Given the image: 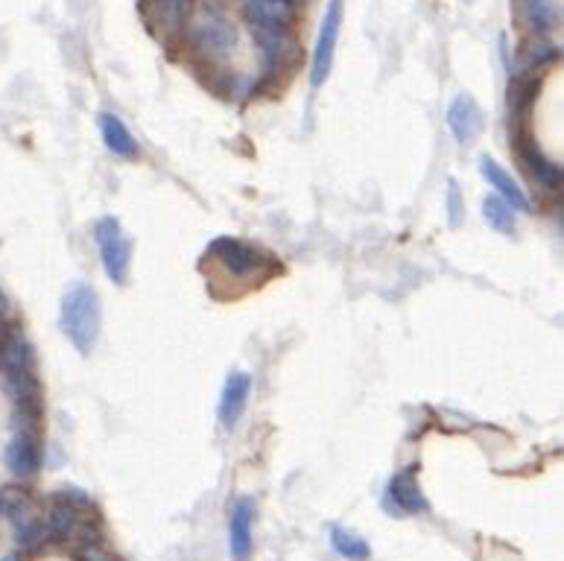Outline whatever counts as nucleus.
I'll return each mask as SVG.
<instances>
[{
	"label": "nucleus",
	"instance_id": "nucleus-1",
	"mask_svg": "<svg viewBox=\"0 0 564 561\" xmlns=\"http://www.w3.org/2000/svg\"><path fill=\"white\" fill-rule=\"evenodd\" d=\"M296 18L293 0H249L246 21L261 44L266 68H281L293 56L290 24Z\"/></svg>",
	"mask_w": 564,
	"mask_h": 561
},
{
	"label": "nucleus",
	"instance_id": "nucleus-2",
	"mask_svg": "<svg viewBox=\"0 0 564 561\" xmlns=\"http://www.w3.org/2000/svg\"><path fill=\"white\" fill-rule=\"evenodd\" d=\"M100 322H103V310H100V299L94 287L74 284L62 299V331L74 342L79 354L94 351L100 339Z\"/></svg>",
	"mask_w": 564,
	"mask_h": 561
},
{
	"label": "nucleus",
	"instance_id": "nucleus-3",
	"mask_svg": "<svg viewBox=\"0 0 564 561\" xmlns=\"http://www.w3.org/2000/svg\"><path fill=\"white\" fill-rule=\"evenodd\" d=\"M190 38H193V44H196L205 56H211V59H226L228 53L234 50V44H237V30H234V24L228 21L223 9H217V6H202V9L193 15V21H190Z\"/></svg>",
	"mask_w": 564,
	"mask_h": 561
},
{
	"label": "nucleus",
	"instance_id": "nucleus-4",
	"mask_svg": "<svg viewBox=\"0 0 564 561\" xmlns=\"http://www.w3.org/2000/svg\"><path fill=\"white\" fill-rule=\"evenodd\" d=\"M94 240L100 246V261L106 275L114 284H126L129 278V263H132V243L126 240L123 228L114 217H103L94 225Z\"/></svg>",
	"mask_w": 564,
	"mask_h": 561
},
{
	"label": "nucleus",
	"instance_id": "nucleus-5",
	"mask_svg": "<svg viewBox=\"0 0 564 561\" xmlns=\"http://www.w3.org/2000/svg\"><path fill=\"white\" fill-rule=\"evenodd\" d=\"M339 30H342V0H331L325 15H322V27H319V38H316V50H313V68H310V82L319 88L328 76H331V65H334V53H337Z\"/></svg>",
	"mask_w": 564,
	"mask_h": 561
},
{
	"label": "nucleus",
	"instance_id": "nucleus-6",
	"mask_svg": "<svg viewBox=\"0 0 564 561\" xmlns=\"http://www.w3.org/2000/svg\"><path fill=\"white\" fill-rule=\"evenodd\" d=\"M208 255L214 261L223 263V269H226L228 275H234V278H252L261 269H266V258L258 249H252V246H246L240 240H231V237L214 240L208 246Z\"/></svg>",
	"mask_w": 564,
	"mask_h": 561
},
{
	"label": "nucleus",
	"instance_id": "nucleus-7",
	"mask_svg": "<svg viewBox=\"0 0 564 561\" xmlns=\"http://www.w3.org/2000/svg\"><path fill=\"white\" fill-rule=\"evenodd\" d=\"M6 465L15 477L27 480L41 468V436L38 427H15V436L6 448Z\"/></svg>",
	"mask_w": 564,
	"mask_h": 561
},
{
	"label": "nucleus",
	"instance_id": "nucleus-8",
	"mask_svg": "<svg viewBox=\"0 0 564 561\" xmlns=\"http://www.w3.org/2000/svg\"><path fill=\"white\" fill-rule=\"evenodd\" d=\"M252 524H255V500L237 497L228 512V550L234 561H249L252 556Z\"/></svg>",
	"mask_w": 564,
	"mask_h": 561
},
{
	"label": "nucleus",
	"instance_id": "nucleus-9",
	"mask_svg": "<svg viewBox=\"0 0 564 561\" xmlns=\"http://www.w3.org/2000/svg\"><path fill=\"white\" fill-rule=\"evenodd\" d=\"M386 506L389 509H398L404 515H418V512H427V500L418 488V480H415V468H407L401 474H395L389 480V488H386Z\"/></svg>",
	"mask_w": 564,
	"mask_h": 561
},
{
	"label": "nucleus",
	"instance_id": "nucleus-10",
	"mask_svg": "<svg viewBox=\"0 0 564 561\" xmlns=\"http://www.w3.org/2000/svg\"><path fill=\"white\" fill-rule=\"evenodd\" d=\"M480 173H483V179L489 182V187H494L497 190V196L512 208V211H521V214H527L529 211V199L527 193L518 187V182L494 161V158H489V155H483L480 158Z\"/></svg>",
	"mask_w": 564,
	"mask_h": 561
},
{
	"label": "nucleus",
	"instance_id": "nucleus-11",
	"mask_svg": "<svg viewBox=\"0 0 564 561\" xmlns=\"http://www.w3.org/2000/svg\"><path fill=\"white\" fill-rule=\"evenodd\" d=\"M249 395H252V377L246 372L228 374L226 386H223V398H220V421L223 427H234L240 421V415L246 412L249 404Z\"/></svg>",
	"mask_w": 564,
	"mask_h": 561
},
{
	"label": "nucleus",
	"instance_id": "nucleus-12",
	"mask_svg": "<svg viewBox=\"0 0 564 561\" xmlns=\"http://www.w3.org/2000/svg\"><path fill=\"white\" fill-rule=\"evenodd\" d=\"M448 126H451V132L456 135L459 144H471L480 135V129H483L480 106L468 94H459L451 103V109H448Z\"/></svg>",
	"mask_w": 564,
	"mask_h": 561
},
{
	"label": "nucleus",
	"instance_id": "nucleus-13",
	"mask_svg": "<svg viewBox=\"0 0 564 561\" xmlns=\"http://www.w3.org/2000/svg\"><path fill=\"white\" fill-rule=\"evenodd\" d=\"M36 366V354H33V345L21 334H3L0 339V372L3 374H21L33 372Z\"/></svg>",
	"mask_w": 564,
	"mask_h": 561
},
{
	"label": "nucleus",
	"instance_id": "nucleus-14",
	"mask_svg": "<svg viewBox=\"0 0 564 561\" xmlns=\"http://www.w3.org/2000/svg\"><path fill=\"white\" fill-rule=\"evenodd\" d=\"M518 152H521V161L527 164V170L532 173V179H535L538 185H544L547 190H556V187L562 185V167L553 164L550 158H544L541 150H538L532 141L521 138V141H518Z\"/></svg>",
	"mask_w": 564,
	"mask_h": 561
},
{
	"label": "nucleus",
	"instance_id": "nucleus-15",
	"mask_svg": "<svg viewBox=\"0 0 564 561\" xmlns=\"http://www.w3.org/2000/svg\"><path fill=\"white\" fill-rule=\"evenodd\" d=\"M44 521V532H47V541H56V544H62V541H68V538H76V529H79V509L74 506H68V503H53L50 506V512H47V518H41Z\"/></svg>",
	"mask_w": 564,
	"mask_h": 561
},
{
	"label": "nucleus",
	"instance_id": "nucleus-16",
	"mask_svg": "<svg viewBox=\"0 0 564 561\" xmlns=\"http://www.w3.org/2000/svg\"><path fill=\"white\" fill-rule=\"evenodd\" d=\"M100 129H103V141L106 147L120 155V158H135L138 155V144L132 138V132L126 129V123L117 114H103L100 117Z\"/></svg>",
	"mask_w": 564,
	"mask_h": 561
},
{
	"label": "nucleus",
	"instance_id": "nucleus-17",
	"mask_svg": "<svg viewBox=\"0 0 564 561\" xmlns=\"http://www.w3.org/2000/svg\"><path fill=\"white\" fill-rule=\"evenodd\" d=\"M36 509H33V497L24 491L21 486H3L0 488V518L3 521H12V526L33 518Z\"/></svg>",
	"mask_w": 564,
	"mask_h": 561
},
{
	"label": "nucleus",
	"instance_id": "nucleus-18",
	"mask_svg": "<svg viewBox=\"0 0 564 561\" xmlns=\"http://www.w3.org/2000/svg\"><path fill=\"white\" fill-rule=\"evenodd\" d=\"M331 544L337 550L342 559L348 561H369L372 559V547L351 529H342V526H334L331 529Z\"/></svg>",
	"mask_w": 564,
	"mask_h": 561
},
{
	"label": "nucleus",
	"instance_id": "nucleus-19",
	"mask_svg": "<svg viewBox=\"0 0 564 561\" xmlns=\"http://www.w3.org/2000/svg\"><path fill=\"white\" fill-rule=\"evenodd\" d=\"M483 217H486V223L494 228V231H500V234H506V237H512L515 234V211L500 199V196H489L486 202H483Z\"/></svg>",
	"mask_w": 564,
	"mask_h": 561
},
{
	"label": "nucleus",
	"instance_id": "nucleus-20",
	"mask_svg": "<svg viewBox=\"0 0 564 561\" xmlns=\"http://www.w3.org/2000/svg\"><path fill=\"white\" fill-rule=\"evenodd\" d=\"M524 18L532 30H550L556 24V3L553 0H524Z\"/></svg>",
	"mask_w": 564,
	"mask_h": 561
},
{
	"label": "nucleus",
	"instance_id": "nucleus-21",
	"mask_svg": "<svg viewBox=\"0 0 564 561\" xmlns=\"http://www.w3.org/2000/svg\"><path fill=\"white\" fill-rule=\"evenodd\" d=\"M190 3H193V0H158L161 15H164V21H167L170 27H179V24L185 21V15L190 12Z\"/></svg>",
	"mask_w": 564,
	"mask_h": 561
},
{
	"label": "nucleus",
	"instance_id": "nucleus-22",
	"mask_svg": "<svg viewBox=\"0 0 564 561\" xmlns=\"http://www.w3.org/2000/svg\"><path fill=\"white\" fill-rule=\"evenodd\" d=\"M56 500H59V503H68V506H74V509H91V497H88L85 491H79V488H62V491L56 494Z\"/></svg>",
	"mask_w": 564,
	"mask_h": 561
},
{
	"label": "nucleus",
	"instance_id": "nucleus-23",
	"mask_svg": "<svg viewBox=\"0 0 564 561\" xmlns=\"http://www.w3.org/2000/svg\"><path fill=\"white\" fill-rule=\"evenodd\" d=\"M448 208H451V223L459 225L462 223V202H459V187L453 185L448 187Z\"/></svg>",
	"mask_w": 564,
	"mask_h": 561
},
{
	"label": "nucleus",
	"instance_id": "nucleus-24",
	"mask_svg": "<svg viewBox=\"0 0 564 561\" xmlns=\"http://www.w3.org/2000/svg\"><path fill=\"white\" fill-rule=\"evenodd\" d=\"M82 559L85 561H117L112 559L100 544H85V550H82Z\"/></svg>",
	"mask_w": 564,
	"mask_h": 561
},
{
	"label": "nucleus",
	"instance_id": "nucleus-25",
	"mask_svg": "<svg viewBox=\"0 0 564 561\" xmlns=\"http://www.w3.org/2000/svg\"><path fill=\"white\" fill-rule=\"evenodd\" d=\"M6 310H9V299H6V293L0 290V316H3Z\"/></svg>",
	"mask_w": 564,
	"mask_h": 561
},
{
	"label": "nucleus",
	"instance_id": "nucleus-26",
	"mask_svg": "<svg viewBox=\"0 0 564 561\" xmlns=\"http://www.w3.org/2000/svg\"><path fill=\"white\" fill-rule=\"evenodd\" d=\"M18 559H21L18 553H9V556H6V559H3V561H18Z\"/></svg>",
	"mask_w": 564,
	"mask_h": 561
},
{
	"label": "nucleus",
	"instance_id": "nucleus-27",
	"mask_svg": "<svg viewBox=\"0 0 564 561\" xmlns=\"http://www.w3.org/2000/svg\"><path fill=\"white\" fill-rule=\"evenodd\" d=\"M0 339H3V322H0Z\"/></svg>",
	"mask_w": 564,
	"mask_h": 561
}]
</instances>
